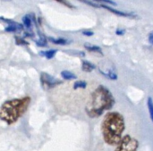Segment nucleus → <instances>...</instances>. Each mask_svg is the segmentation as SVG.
<instances>
[{"instance_id":"nucleus-4","label":"nucleus","mask_w":153,"mask_h":151,"mask_svg":"<svg viewBox=\"0 0 153 151\" xmlns=\"http://www.w3.org/2000/svg\"><path fill=\"white\" fill-rule=\"evenodd\" d=\"M139 142L130 135H126L117 144L116 151H137Z\"/></svg>"},{"instance_id":"nucleus-7","label":"nucleus","mask_w":153,"mask_h":151,"mask_svg":"<svg viewBox=\"0 0 153 151\" xmlns=\"http://www.w3.org/2000/svg\"><path fill=\"white\" fill-rule=\"evenodd\" d=\"M22 29H23V27H22V24H19V23H17V22H13V21H11L10 25L7 26V27L4 29V30H5V31H8V32H13V31H16V30H22Z\"/></svg>"},{"instance_id":"nucleus-2","label":"nucleus","mask_w":153,"mask_h":151,"mask_svg":"<svg viewBox=\"0 0 153 151\" xmlns=\"http://www.w3.org/2000/svg\"><path fill=\"white\" fill-rule=\"evenodd\" d=\"M115 105V98L112 92L105 86H99L91 94L86 106V113L91 117H99L105 111H108Z\"/></svg>"},{"instance_id":"nucleus-14","label":"nucleus","mask_w":153,"mask_h":151,"mask_svg":"<svg viewBox=\"0 0 153 151\" xmlns=\"http://www.w3.org/2000/svg\"><path fill=\"white\" fill-rule=\"evenodd\" d=\"M87 87V82L84 81H77L74 82V89L77 90V89H85Z\"/></svg>"},{"instance_id":"nucleus-6","label":"nucleus","mask_w":153,"mask_h":151,"mask_svg":"<svg viewBox=\"0 0 153 151\" xmlns=\"http://www.w3.org/2000/svg\"><path fill=\"white\" fill-rule=\"evenodd\" d=\"M100 7H103V8H105V9H107V10L110 11L111 13H115V14L118 15V16H122V17L134 16L132 13H124V12L118 11V10H117V9H114V8H112V7H109V6H108V5H106V4H101V5H100Z\"/></svg>"},{"instance_id":"nucleus-10","label":"nucleus","mask_w":153,"mask_h":151,"mask_svg":"<svg viewBox=\"0 0 153 151\" xmlns=\"http://www.w3.org/2000/svg\"><path fill=\"white\" fill-rule=\"evenodd\" d=\"M49 40L54 43V44H57V45H66L68 43H70V40L64 38H49Z\"/></svg>"},{"instance_id":"nucleus-17","label":"nucleus","mask_w":153,"mask_h":151,"mask_svg":"<svg viewBox=\"0 0 153 151\" xmlns=\"http://www.w3.org/2000/svg\"><path fill=\"white\" fill-rule=\"evenodd\" d=\"M36 43H37L39 47H46V46H47V41H46V39L44 38V37H43V38H40V40H37Z\"/></svg>"},{"instance_id":"nucleus-11","label":"nucleus","mask_w":153,"mask_h":151,"mask_svg":"<svg viewBox=\"0 0 153 151\" xmlns=\"http://www.w3.org/2000/svg\"><path fill=\"white\" fill-rule=\"evenodd\" d=\"M61 76L65 80H74V79L77 78L74 73H73L72 72H69V71H62L61 72Z\"/></svg>"},{"instance_id":"nucleus-13","label":"nucleus","mask_w":153,"mask_h":151,"mask_svg":"<svg viewBox=\"0 0 153 151\" xmlns=\"http://www.w3.org/2000/svg\"><path fill=\"white\" fill-rule=\"evenodd\" d=\"M22 23L26 28H30L32 25V20L30 15H25L22 17Z\"/></svg>"},{"instance_id":"nucleus-18","label":"nucleus","mask_w":153,"mask_h":151,"mask_svg":"<svg viewBox=\"0 0 153 151\" xmlns=\"http://www.w3.org/2000/svg\"><path fill=\"white\" fill-rule=\"evenodd\" d=\"M82 2L85 3V4H90V5H91V6H93V7H97V8L100 7V5L98 4L97 3H92V2H91V1H82Z\"/></svg>"},{"instance_id":"nucleus-8","label":"nucleus","mask_w":153,"mask_h":151,"mask_svg":"<svg viewBox=\"0 0 153 151\" xmlns=\"http://www.w3.org/2000/svg\"><path fill=\"white\" fill-rule=\"evenodd\" d=\"M95 68H96V66H95L93 64H91V63H90V62H88V61H82V69L83 72L91 73V72H92Z\"/></svg>"},{"instance_id":"nucleus-19","label":"nucleus","mask_w":153,"mask_h":151,"mask_svg":"<svg viewBox=\"0 0 153 151\" xmlns=\"http://www.w3.org/2000/svg\"><path fill=\"white\" fill-rule=\"evenodd\" d=\"M148 40H149V42H150V44L151 45H152L153 46V31H152L150 34H149V37H148Z\"/></svg>"},{"instance_id":"nucleus-12","label":"nucleus","mask_w":153,"mask_h":151,"mask_svg":"<svg viewBox=\"0 0 153 151\" xmlns=\"http://www.w3.org/2000/svg\"><path fill=\"white\" fill-rule=\"evenodd\" d=\"M56 53V49H50V50H48V51H41L39 54H40V56H46L48 59H51V58H53L55 56Z\"/></svg>"},{"instance_id":"nucleus-3","label":"nucleus","mask_w":153,"mask_h":151,"mask_svg":"<svg viewBox=\"0 0 153 151\" xmlns=\"http://www.w3.org/2000/svg\"><path fill=\"white\" fill-rule=\"evenodd\" d=\"M30 103V97L15 98L4 102L0 107V119L7 124L16 123L27 111Z\"/></svg>"},{"instance_id":"nucleus-9","label":"nucleus","mask_w":153,"mask_h":151,"mask_svg":"<svg viewBox=\"0 0 153 151\" xmlns=\"http://www.w3.org/2000/svg\"><path fill=\"white\" fill-rule=\"evenodd\" d=\"M84 47L88 50V51H90V52H96V53H100V54H102V49H101V47H98V46H95V45H91V44H85L84 45Z\"/></svg>"},{"instance_id":"nucleus-20","label":"nucleus","mask_w":153,"mask_h":151,"mask_svg":"<svg viewBox=\"0 0 153 151\" xmlns=\"http://www.w3.org/2000/svg\"><path fill=\"white\" fill-rule=\"evenodd\" d=\"M82 34L83 35H86V36H92L94 33L91 30H84V31H82Z\"/></svg>"},{"instance_id":"nucleus-1","label":"nucleus","mask_w":153,"mask_h":151,"mask_svg":"<svg viewBox=\"0 0 153 151\" xmlns=\"http://www.w3.org/2000/svg\"><path fill=\"white\" fill-rule=\"evenodd\" d=\"M101 129L105 142L110 146L117 145L126 129L124 116L118 112L108 113L103 119Z\"/></svg>"},{"instance_id":"nucleus-16","label":"nucleus","mask_w":153,"mask_h":151,"mask_svg":"<svg viewBox=\"0 0 153 151\" xmlns=\"http://www.w3.org/2000/svg\"><path fill=\"white\" fill-rule=\"evenodd\" d=\"M100 72H101V71H100ZM101 73H102L103 75L107 76L108 79H111V80H113V81H116V80L117 79V75L115 73L111 72V71H109V72H108V73H103V72H101Z\"/></svg>"},{"instance_id":"nucleus-15","label":"nucleus","mask_w":153,"mask_h":151,"mask_svg":"<svg viewBox=\"0 0 153 151\" xmlns=\"http://www.w3.org/2000/svg\"><path fill=\"white\" fill-rule=\"evenodd\" d=\"M147 106H148V108H149V112H150V116H151V119L153 123V99L152 98H148V101H147Z\"/></svg>"},{"instance_id":"nucleus-5","label":"nucleus","mask_w":153,"mask_h":151,"mask_svg":"<svg viewBox=\"0 0 153 151\" xmlns=\"http://www.w3.org/2000/svg\"><path fill=\"white\" fill-rule=\"evenodd\" d=\"M40 81L44 88L47 89H52L59 84L62 83V81L56 79L55 77L48 74L47 73H41L40 74Z\"/></svg>"},{"instance_id":"nucleus-21","label":"nucleus","mask_w":153,"mask_h":151,"mask_svg":"<svg viewBox=\"0 0 153 151\" xmlns=\"http://www.w3.org/2000/svg\"><path fill=\"white\" fill-rule=\"evenodd\" d=\"M125 32H126V30H125L117 29V31H116V34H117V35H123V34H125Z\"/></svg>"},{"instance_id":"nucleus-22","label":"nucleus","mask_w":153,"mask_h":151,"mask_svg":"<svg viewBox=\"0 0 153 151\" xmlns=\"http://www.w3.org/2000/svg\"><path fill=\"white\" fill-rule=\"evenodd\" d=\"M58 2H60V3H62V4H65V5H67V6H69V7H74V5H72V4H68L66 1H58Z\"/></svg>"}]
</instances>
